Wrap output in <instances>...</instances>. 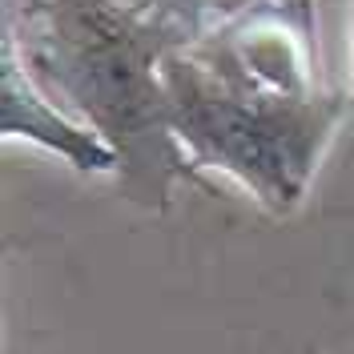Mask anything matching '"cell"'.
I'll use <instances>...</instances> for the list:
<instances>
[{"label":"cell","instance_id":"cell-1","mask_svg":"<svg viewBox=\"0 0 354 354\" xmlns=\"http://www.w3.org/2000/svg\"><path fill=\"white\" fill-rule=\"evenodd\" d=\"M4 24L41 88L109 141L125 189L161 214L174 181L194 174L161 61L201 32L145 0H28L21 28Z\"/></svg>","mask_w":354,"mask_h":354},{"label":"cell","instance_id":"cell-4","mask_svg":"<svg viewBox=\"0 0 354 354\" xmlns=\"http://www.w3.org/2000/svg\"><path fill=\"white\" fill-rule=\"evenodd\" d=\"M145 4H153L161 12H174L185 24H194L198 32H205V28H218L221 21H230L234 12H242L254 0H145Z\"/></svg>","mask_w":354,"mask_h":354},{"label":"cell","instance_id":"cell-2","mask_svg":"<svg viewBox=\"0 0 354 354\" xmlns=\"http://www.w3.org/2000/svg\"><path fill=\"white\" fill-rule=\"evenodd\" d=\"M161 81L174 105L177 141L194 161V174L214 169L234 177L274 218H286L306 198L334 129L351 113L346 93L282 97L254 88L209 61L198 41L165 53Z\"/></svg>","mask_w":354,"mask_h":354},{"label":"cell","instance_id":"cell-5","mask_svg":"<svg viewBox=\"0 0 354 354\" xmlns=\"http://www.w3.org/2000/svg\"><path fill=\"white\" fill-rule=\"evenodd\" d=\"M351 24H354V12H351ZM346 97H351V113H354V41H351V88H346Z\"/></svg>","mask_w":354,"mask_h":354},{"label":"cell","instance_id":"cell-3","mask_svg":"<svg viewBox=\"0 0 354 354\" xmlns=\"http://www.w3.org/2000/svg\"><path fill=\"white\" fill-rule=\"evenodd\" d=\"M0 137L41 145L48 153L65 157L77 174H117L121 169L117 149L101 133L85 121H77L61 105H53V97L41 88V81L28 73L21 44L8 24L0 37Z\"/></svg>","mask_w":354,"mask_h":354}]
</instances>
